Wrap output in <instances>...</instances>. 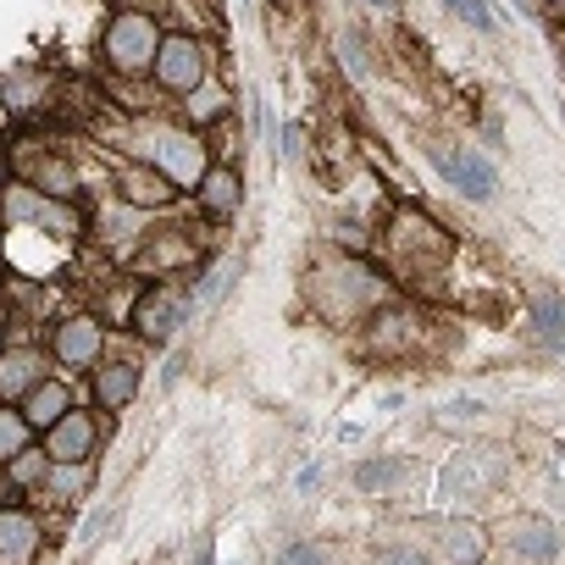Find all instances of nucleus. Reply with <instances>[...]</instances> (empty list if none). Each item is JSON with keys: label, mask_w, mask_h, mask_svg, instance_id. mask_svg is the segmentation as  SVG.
<instances>
[{"label": "nucleus", "mask_w": 565, "mask_h": 565, "mask_svg": "<svg viewBox=\"0 0 565 565\" xmlns=\"http://www.w3.org/2000/svg\"><path fill=\"white\" fill-rule=\"evenodd\" d=\"M145 161H150L172 189H200V178L211 172V156H205L200 128H167V122H156L150 139H145Z\"/></svg>", "instance_id": "nucleus-1"}, {"label": "nucleus", "mask_w": 565, "mask_h": 565, "mask_svg": "<svg viewBox=\"0 0 565 565\" xmlns=\"http://www.w3.org/2000/svg\"><path fill=\"white\" fill-rule=\"evenodd\" d=\"M0 216L18 222V227H40L51 238H78L84 233L78 205L56 200V194H40L34 183H7V189H0Z\"/></svg>", "instance_id": "nucleus-2"}, {"label": "nucleus", "mask_w": 565, "mask_h": 565, "mask_svg": "<svg viewBox=\"0 0 565 565\" xmlns=\"http://www.w3.org/2000/svg\"><path fill=\"white\" fill-rule=\"evenodd\" d=\"M161 40H167V34H161V23H156L150 12H117L100 51H106V67H111V73L134 78V73H150V67H156Z\"/></svg>", "instance_id": "nucleus-3"}, {"label": "nucleus", "mask_w": 565, "mask_h": 565, "mask_svg": "<svg viewBox=\"0 0 565 565\" xmlns=\"http://www.w3.org/2000/svg\"><path fill=\"white\" fill-rule=\"evenodd\" d=\"M150 73H156V84H161L167 95H194L200 84H211V51H205V40H194V34H167Z\"/></svg>", "instance_id": "nucleus-4"}, {"label": "nucleus", "mask_w": 565, "mask_h": 565, "mask_svg": "<svg viewBox=\"0 0 565 565\" xmlns=\"http://www.w3.org/2000/svg\"><path fill=\"white\" fill-rule=\"evenodd\" d=\"M183 317H189V289L183 282H150V289L139 295V306H134V328L150 339V344H167L178 328H183Z\"/></svg>", "instance_id": "nucleus-5"}, {"label": "nucleus", "mask_w": 565, "mask_h": 565, "mask_svg": "<svg viewBox=\"0 0 565 565\" xmlns=\"http://www.w3.org/2000/svg\"><path fill=\"white\" fill-rule=\"evenodd\" d=\"M100 350H106V328L95 317H67L51 328V361L84 372V366H100Z\"/></svg>", "instance_id": "nucleus-6"}, {"label": "nucleus", "mask_w": 565, "mask_h": 565, "mask_svg": "<svg viewBox=\"0 0 565 565\" xmlns=\"http://www.w3.org/2000/svg\"><path fill=\"white\" fill-rule=\"evenodd\" d=\"M45 554V526L23 504H0V565H34Z\"/></svg>", "instance_id": "nucleus-7"}, {"label": "nucleus", "mask_w": 565, "mask_h": 565, "mask_svg": "<svg viewBox=\"0 0 565 565\" xmlns=\"http://www.w3.org/2000/svg\"><path fill=\"white\" fill-rule=\"evenodd\" d=\"M95 444H100V422L89 411H78V405L45 433V449H51L56 466H89L95 460Z\"/></svg>", "instance_id": "nucleus-8"}, {"label": "nucleus", "mask_w": 565, "mask_h": 565, "mask_svg": "<svg viewBox=\"0 0 565 565\" xmlns=\"http://www.w3.org/2000/svg\"><path fill=\"white\" fill-rule=\"evenodd\" d=\"M51 361H45V350H34V344H7L0 350V405H23L51 372H45Z\"/></svg>", "instance_id": "nucleus-9"}, {"label": "nucleus", "mask_w": 565, "mask_h": 565, "mask_svg": "<svg viewBox=\"0 0 565 565\" xmlns=\"http://www.w3.org/2000/svg\"><path fill=\"white\" fill-rule=\"evenodd\" d=\"M438 167H444V178H449L466 200H493V189H499L493 167H488L477 150H438Z\"/></svg>", "instance_id": "nucleus-10"}, {"label": "nucleus", "mask_w": 565, "mask_h": 565, "mask_svg": "<svg viewBox=\"0 0 565 565\" xmlns=\"http://www.w3.org/2000/svg\"><path fill=\"white\" fill-rule=\"evenodd\" d=\"M89 388H95V405L100 411H122L139 394V366L134 361H106V366H95Z\"/></svg>", "instance_id": "nucleus-11"}, {"label": "nucleus", "mask_w": 565, "mask_h": 565, "mask_svg": "<svg viewBox=\"0 0 565 565\" xmlns=\"http://www.w3.org/2000/svg\"><path fill=\"white\" fill-rule=\"evenodd\" d=\"M194 194H200V211H205V216H233V211L244 205V178H238L233 167H216V161H211V172L200 178Z\"/></svg>", "instance_id": "nucleus-12"}, {"label": "nucleus", "mask_w": 565, "mask_h": 565, "mask_svg": "<svg viewBox=\"0 0 565 565\" xmlns=\"http://www.w3.org/2000/svg\"><path fill=\"white\" fill-rule=\"evenodd\" d=\"M18 411L29 416V427H34V433H51V427L73 411V388H67L62 377H45V383H40V388H34V394H29Z\"/></svg>", "instance_id": "nucleus-13"}, {"label": "nucleus", "mask_w": 565, "mask_h": 565, "mask_svg": "<svg viewBox=\"0 0 565 565\" xmlns=\"http://www.w3.org/2000/svg\"><path fill=\"white\" fill-rule=\"evenodd\" d=\"M117 189H122V200L128 205H167L178 189L150 167V161H134V167H122V178H117Z\"/></svg>", "instance_id": "nucleus-14"}, {"label": "nucleus", "mask_w": 565, "mask_h": 565, "mask_svg": "<svg viewBox=\"0 0 565 565\" xmlns=\"http://www.w3.org/2000/svg\"><path fill=\"white\" fill-rule=\"evenodd\" d=\"M438 543H444V565H482L488 559V532L477 521H449L438 532Z\"/></svg>", "instance_id": "nucleus-15"}, {"label": "nucleus", "mask_w": 565, "mask_h": 565, "mask_svg": "<svg viewBox=\"0 0 565 565\" xmlns=\"http://www.w3.org/2000/svg\"><path fill=\"white\" fill-rule=\"evenodd\" d=\"M51 471H56V460H51V449H40V444H29L18 460H7L12 488H45V482H51Z\"/></svg>", "instance_id": "nucleus-16"}, {"label": "nucleus", "mask_w": 565, "mask_h": 565, "mask_svg": "<svg viewBox=\"0 0 565 565\" xmlns=\"http://www.w3.org/2000/svg\"><path fill=\"white\" fill-rule=\"evenodd\" d=\"M29 444H34V427H29V416H23L18 405H0V466H7V460H18Z\"/></svg>", "instance_id": "nucleus-17"}, {"label": "nucleus", "mask_w": 565, "mask_h": 565, "mask_svg": "<svg viewBox=\"0 0 565 565\" xmlns=\"http://www.w3.org/2000/svg\"><path fill=\"white\" fill-rule=\"evenodd\" d=\"M40 194H56V200H78V172L67 167V161H56V156H45L40 167H34V178H29Z\"/></svg>", "instance_id": "nucleus-18"}, {"label": "nucleus", "mask_w": 565, "mask_h": 565, "mask_svg": "<svg viewBox=\"0 0 565 565\" xmlns=\"http://www.w3.org/2000/svg\"><path fill=\"white\" fill-rule=\"evenodd\" d=\"M355 482H361L366 493H388V488H399V482H405V460H399V455L361 460V466H355Z\"/></svg>", "instance_id": "nucleus-19"}, {"label": "nucleus", "mask_w": 565, "mask_h": 565, "mask_svg": "<svg viewBox=\"0 0 565 565\" xmlns=\"http://www.w3.org/2000/svg\"><path fill=\"white\" fill-rule=\"evenodd\" d=\"M532 328H537V339H548L554 350H565V306L559 300H537L532 306Z\"/></svg>", "instance_id": "nucleus-20"}, {"label": "nucleus", "mask_w": 565, "mask_h": 565, "mask_svg": "<svg viewBox=\"0 0 565 565\" xmlns=\"http://www.w3.org/2000/svg\"><path fill=\"white\" fill-rule=\"evenodd\" d=\"M222 111H227V95H222V89L200 84V89L189 95V128H205V122H216Z\"/></svg>", "instance_id": "nucleus-21"}, {"label": "nucleus", "mask_w": 565, "mask_h": 565, "mask_svg": "<svg viewBox=\"0 0 565 565\" xmlns=\"http://www.w3.org/2000/svg\"><path fill=\"white\" fill-rule=\"evenodd\" d=\"M444 7L466 23V29H477V34H488L493 29V12H488V0H444Z\"/></svg>", "instance_id": "nucleus-22"}, {"label": "nucleus", "mask_w": 565, "mask_h": 565, "mask_svg": "<svg viewBox=\"0 0 565 565\" xmlns=\"http://www.w3.org/2000/svg\"><path fill=\"white\" fill-rule=\"evenodd\" d=\"M521 554H532V559H548V554H554V532H548V526H532V532L521 537Z\"/></svg>", "instance_id": "nucleus-23"}, {"label": "nucleus", "mask_w": 565, "mask_h": 565, "mask_svg": "<svg viewBox=\"0 0 565 565\" xmlns=\"http://www.w3.org/2000/svg\"><path fill=\"white\" fill-rule=\"evenodd\" d=\"M277 565H328V554L311 548V543H295V548H282V554H277Z\"/></svg>", "instance_id": "nucleus-24"}, {"label": "nucleus", "mask_w": 565, "mask_h": 565, "mask_svg": "<svg viewBox=\"0 0 565 565\" xmlns=\"http://www.w3.org/2000/svg\"><path fill=\"white\" fill-rule=\"evenodd\" d=\"M383 559H388V565H427V559H422V554H416V559H411V554H399V548H388V554H383Z\"/></svg>", "instance_id": "nucleus-25"}, {"label": "nucleus", "mask_w": 565, "mask_h": 565, "mask_svg": "<svg viewBox=\"0 0 565 565\" xmlns=\"http://www.w3.org/2000/svg\"><path fill=\"white\" fill-rule=\"evenodd\" d=\"M0 260H7V216H0Z\"/></svg>", "instance_id": "nucleus-26"}, {"label": "nucleus", "mask_w": 565, "mask_h": 565, "mask_svg": "<svg viewBox=\"0 0 565 565\" xmlns=\"http://www.w3.org/2000/svg\"><path fill=\"white\" fill-rule=\"evenodd\" d=\"M194 565H211V548H205V543H200V559H194Z\"/></svg>", "instance_id": "nucleus-27"}, {"label": "nucleus", "mask_w": 565, "mask_h": 565, "mask_svg": "<svg viewBox=\"0 0 565 565\" xmlns=\"http://www.w3.org/2000/svg\"><path fill=\"white\" fill-rule=\"evenodd\" d=\"M366 7H383V12H394V0H366Z\"/></svg>", "instance_id": "nucleus-28"}, {"label": "nucleus", "mask_w": 565, "mask_h": 565, "mask_svg": "<svg viewBox=\"0 0 565 565\" xmlns=\"http://www.w3.org/2000/svg\"><path fill=\"white\" fill-rule=\"evenodd\" d=\"M543 7H554V12H565V0H543Z\"/></svg>", "instance_id": "nucleus-29"}, {"label": "nucleus", "mask_w": 565, "mask_h": 565, "mask_svg": "<svg viewBox=\"0 0 565 565\" xmlns=\"http://www.w3.org/2000/svg\"><path fill=\"white\" fill-rule=\"evenodd\" d=\"M0 172H7V161H0Z\"/></svg>", "instance_id": "nucleus-30"}, {"label": "nucleus", "mask_w": 565, "mask_h": 565, "mask_svg": "<svg viewBox=\"0 0 565 565\" xmlns=\"http://www.w3.org/2000/svg\"><path fill=\"white\" fill-rule=\"evenodd\" d=\"M0 350H7V339H0Z\"/></svg>", "instance_id": "nucleus-31"}]
</instances>
